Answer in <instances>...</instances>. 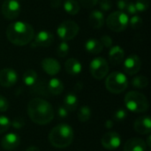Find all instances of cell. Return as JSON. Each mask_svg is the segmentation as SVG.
<instances>
[{
	"instance_id": "1",
	"label": "cell",
	"mask_w": 151,
	"mask_h": 151,
	"mask_svg": "<svg viewBox=\"0 0 151 151\" xmlns=\"http://www.w3.org/2000/svg\"><path fill=\"white\" fill-rule=\"evenodd\" d=\"M27 114L37 125H47L54 119L52 105L44 99L34 98L27 104Z\"/></svg>"
},
{
	"instance_id": "2",
	"label": "cell",
	"mask_w": 151,
	"mask_h": 151,
	"mask_svg": "<svg viewBox=\"0 0 151 151\" xmlns=\"http://www.w3.org/2000/svg\"><path fill=\"white\" fill-rule=\"evenodd\" d=\"M6 37L11 43L16 46H24L32 42L35 37V30L27 22L15 21L8 25Z\"/></svg>"
},
{
	"instance_id": "3",
	"label": "cell",
	"mask_w": 151,
	"mask_h": 151,
	"mask_svg": "<svg viewBox=\"0 0 151 151\" xmlns=\"http://www.w3.org/2000/svg\"><path fill=\"white\" fill-rule=\"evenodd\" d=\"M74 133L72 127L67 124H59L52 128L49 134L50 144L57 149H65L71 145Z\"/></svg>"
},
{
	"instance_id": "4",
	"label": "cell",
	"mask_w": 151,
	"mask_h": 151,
	"mask_svg": "<svg viewBox=\"0 0 151 151\" xmlns=\"http://www.w3.org/2000/svg\"><path fill=\"white\" fill-rule=\"evenodd\" d=\"M126 107L135 113H142L149 110L147 97L138 91H130L125 96Z\"/></svg>"
},
{
	"instance_id": "5",
	"label": "cell",
	"mask_w": 151,
	"mask_h": 151,
	"mask_svg": "<svg viewBox=\"0 0 151 151\" xmlns=\"http://www.w3.org/2000/svg\"><path fill=\"white\" fill-rule=\"evenodd\" d=\"M128 81L127 76L120 72L110 73L105 81L106 89L112 94H120L127 88Z\"/></svg>"
},
{
	"instance_id": "6",
	"label": "cell",
	"mask_w": 151,
	"mask_h": 151,
	"mask_svg": "<svg viewBox=\"0 0 151 151\" xmlns=\"http://www.w3.org/2000/svg\"><path fill=\"white\" fill-rule=\"evenodd\" d=\"M107 27L112 32L119 33L127 27L129 24L128 15L123 12H111L105 20Z\"/></svg>"
},
{
	"instance_id": "7",
	"label": "cell",
	"mask_w": 151,
	"mask_h": 151,
	"mask_svg": "<svg viewBox=\"0 0 151 151\" xmlns=\"http://www.w3.org/2000/svg\"><path fill=\"white\" fill-rule=\"evenodd\" d=\"M80 31L78 24L71 19L64 20L59 24L57 29V34L58 37L63 42H67L75 38Z\"/></svg>"
},
{
	"instance_id": "8",
	"label": "cell",
	"mask_w": 151,
	"mask_h": 151,
	"mask_svg": "<svg viewBox=\"0 0 151 151\" xmlns=\"http://www.w3.org/2000/svg\"><path fill=\"white\" fill-rule=\"evenodd\" d=\"M89 70L91 75L95 79L102 80L107 76L110 68H109V64L105 58L97 57L91 61L89 65Z\"/></svg>"
},
{
	"instance_id": "9",
	"label": "cell",
	"mask_w": 151,
	"mask_h": 151,
	"mask_svg": "<svg viewBox=\"0 0 151 151\" xmlns=\"http://www.w3.org/2000/svg\"><path fill=\"white\" fill-rule=\"evenodd\" d=\"M20 4L18 0H4L1 7L2 15L8 20L17 19L20 13Z\"/></svg>"
},
{
	"instance_id": "10",
	"label": "cell",
	"mask_w": 151,
	"mask_h": 151,
	"mask_svg": "<svg viewBox=\"0 0 151 151\" xmlns=\"http://www.w3.org/2000/svg\"><path fill=\"white\" fill-rule=\"evenodd\" d=\"M141 66H142V61L140 58L135 54L128 56L125 59L123 64L124 72L128 75H134L138 73L139 71L141 70Z\"/></svg>"
},
{
	"instance_id": "11",
	"label": "cell",
	"mask_w": 151,
	"mask_h": 151,
	"mask_svg": "<svg viewBox=\"0 0 151 151\" xmlns=\"http://www.w3.org/2000/svg\"><path fill=\"white\" fill-rule=\"evenodd\" d=\"M101 144L106 150H114L121 144L120 135L116 132H108L103 135L101 139Z\"/></svg>"
},
{
	"instance_id": "12",
	"label": "cell",
	"mask_w": 151,
	"mask_h": 151,
	"mask_svg": "<svg viewBox=\"0 0 151 151\" xmlns=\"http://www.w3.org/2000/svg\"><path fill=\"white\" fill-rule=\"evenodd\" d=\"M18 81V74L12 68H4L0 71V85L4 88L13 86Z\"/></svg>"
},
{
	"instance_id": "13",
	"label": "cell",
	"mask_w": 151,
	"mask_h": 151,
	"mask_svg": "<svg viewBox=\"0 0 151 151\" xmlns=\"http://www.w3.org/2000/svg\"><path fill=\"white\" fill-rule=\"evenodd\" d=\"M20 143V138L19 134L15 133H9L5 134L1 140V146L4 150L11 151L19 147Z\"/></svg>"
},
{
	"instance_id": "14",
	"label": "cell",
	"mask_w": 151,
	"mask_h": 151,
	"mask_svg": "<svg viewBox=\"0 0 151 151\" xmlns=\"http://www.w3.org/2000/svg\"><path fill=\"white\" fill-rule=\"evenodd\" d=\"M41 65L42 70L50 76L57 75L61 70V65L59 62L55 58H44L42 59Z\"/></svg>"
},
{
	"instance_id": "15",
	"label": "cell",
	"mask_w": 151,
	"mask_h": 151,
	"mask_svg": "<svg viewBox=\"0 0 151 151\" xmlns=\"http://www.w3.org/2000/svg\"><path fill=\"white\" fill-rule=\"evenodd\" d=\"M135 132L140 134H150L151 132V119L150 116L145 115L139 117L134 125Z\"/></svg>"
},
{
	"instance_id": "16",
	"label": "cell",
	"mask_w": 151,
	"mask_h": 151,
	"mask_svg": "<svg viewBox=\"0 0 151 151\" xmlns=\"http://www.w3.org/2000/svg\"><path fill=\"white\" fill-rule=\"evenodd\" d=\"M35 38V43L40 47H49L54 42V35L49 31L42 30L36 34Z\"/></svg>"
},
{
	"instance_id": "17",
	"label": "cell",
	"mask_w": 151,
	"mask_h": 151,
	"mask_svg": "<svg viewBox=\"0 0 151 151\" xmlns=\"http://www.w3.org/2000/svg\"><path fill=\"white\" fill-rule=\"evenodd\" d=\"M125 57V51L124 50L119 46H111L109 50V61L113 65H119L121 64L124 60Z\"/></svg>"
},
{
	"instance_id": "18",
	"label": "cell",
	"mask_w": 151,
	"mask_h": 151,
	"mask_svg": "<svg viewBox=\"0 0 151 151\" xmlns=\"http://www.w3.org/2000/svg\"><path fill=\"white\" fill-rule=\"evenodd\" d=\"M147 145L142 139L131 138L124 145V151H146Z\"/></svg>"
},
{
	"instance_id": "19",
	"label": "cell",
	"mask_w": 151,
	"mask_h": 151,
	"mask_svg": "<svg viewBox=\"0 0 151 151\" xmlns=\"http://www.w3.org/2000/svg\"><path fill=\"white\" fill-rule=\"evenodd\" d=\"M104 15L101 11L95 10L88 16V23L94 29H100L104 24Z\"/></svg>"
},
{
	"instance_id": "20",
	"label": "cell",
	"mask_w": 151,
	"mask_h": 151,
	"mask_svg": "<svg viewBox=\"0 0 151 151\" xmlns=\"http://www.w3.org/2000/svg\"><path fill=\"white\" fill-rule=\"evenodd\" d=\"M65 69L70 75H78L81 73L82 65L76 58H69L65 63Z\"/></svg>"
},
{
	"instance_id": "21",
	"label": "cell",
	"mask_w": 151,
	"mask_h": 151,
	"mask_svg": "<svg viewBox=\"0 0 151 151\" xmlns=\"http://www.w3.org/2000/svg\"><path fill=\"white\" fill-rule=\"evenodd\" d=\"M47 89L49 94H51L53 96H58L64 90V84L59 79L52 78L47 83Z\"/></svg>"
},
{
	"instance_id": "22",
	"label": "cell",
	"mask_w": 151,
	"mask_h": 151,
	"mask_svg": "<svg viewBox=\"0 0 151 151\" xmlns=\"http://www.w3.org/2000/svg\"><path fill=\"white\" fill-rule=\"evenodd\" d=\"M85 49L91 54H99L103 51L104 46L101 42L97 39H88L85 43Z\"/></svg>"
},
{
	"instance_id": "23",
	"label": "cell",
	"mask_w": 151,
	"mask_h": 151,
	"mask_svg": "<svg viewBox=\"0 0 151 151\" xmlns=\"http://www.w3.org/2000/svg\"><path fill=\"white\" fill-rule=\"evenodd\" d=\"M79 104L78 97L76 95L73 93H69L67 94L65 98H64V107L68 111H73L77 109Z\"/></svg>"
},
{
	"instance_id": "24",
	"label": "cell",
	"mask_w": 151,
	"mask_h": 151,
	"mask_svg": "<svg viewBox=\"0 0 151 151\" xmlns=\"http://www.w3.org/2000/svg\"><path fill=\"white\" fill-rule=\"evenodd\" d=\"M38 81V75L33 69L27 70L23 74V82L27 87H33Z\"/></svg>"
},
{
	"instance_id": "25",
	"label": "cell",
	"mask_w": 151,
	"mask_h": 151,
	"mask_svg": "<svg viewBox=\"0 0 151 151\" xmlns=\"http://www.w3.org/2000/svg\"><path fill=\"white\" fill-rule=\"evenodd\" d=\"M64 10L70 15H76L81 9L80 4L76 0H65L63 4Z\"/></svg>"
},
{
	"instance_id": "26",
	"label": "cell",
	"mask_w": 151,
	"mask_h": 151,
	"mask_svg": "<svg viewBox=\"0 0 151 151\" xmlns=\"http://www.w3.org/2000/svg\"><path fill=\"white\" fill-rule=\"evenodd\" d=\"M91 115H92L91 109L88 105L81 106L78 111V119L81 122L85 123V122L88 121L91 118Z\"/></svg>"
},
{
	"instance_id": "27",
	"label": "cell",
	"mask_w": 151,
	"mask_h": 151,
	"mask_svg": "<svg viewBox=\"0 0 151 151\" xmlns=\"http://www.w3.org/2000/svg\"><path fill=\"white\" fill-rule=\"evenodd\" d=\"M132 85L134 88H138V89H143L146 88L149 85V80L146 76L143 75H139L134 77L132 80Z\"/></svg>"
},
{
	"instance_id": "28",
	"label": "cell",
	"mask_w": 151,
	"mask_h": 151,
	"mask_svg": "<svg viewBox=\"0 0 151 151\" xmlns=\"http://www.w3.org/2000/svg\"><path fill=\"white\" fill-rule=\"evenodd\" d=\"M69 45L66 42H62L58 44V49H57V54L58 56L61 58H65L68 55L69 53Z\"/></svg>"
},
{
	"instance_id": "29",
	"label": "cell",
	"mask_w": 151,
	"mask_h": 151,
	"mask_svg": "<svg viewBox=\"0 0 151 151\" xmlns=\"http://www.w3.org/2000/svg\"><path fill=\"white\" fill-rule=\"evenodd\" d=\"M11 127V120L4 115H0V134L5 133Z\"/></svg>"
},
{
	"instance_id": "30",
	"label": "cell",
	"mask_w": 151,
	"mask_h": 151,
	"mask_svg": "<svg viewBox=\"0 0 151 151\" xmlns=\"http://www.w3.org/2000/svg\"><path fill=\"white\" fill-rule=\"evenodd\" d=\"M142 23H143L142 19L140 16H138V15H134V16L129 19V24H128V25H130L131 27H132L133 29H139V28L142 27Z\"/></svg>"
},
{
	"instance_id": "31",
	"label": "cell",
	"mask_w": 151,
	"mask_h": 151,
	"mask_svg": "<svg viewBox=\"0 0 151 151\" xmlns=\"http://www.w3.org/2000/svg\"><path fill=\"white\" fill-rule=\"evenodd\" d=\"M135 8L137 12H142L149 9L150 7V0H136L134 3Z\"/></svg>"
},
{
	"instance_id": "32",
	"label": "cell",
	"mask_w": 151,
	"mask_h": 151,
	"mask_svg": "<svg viewBox=\"0 0 151 151\" xmlns=\"http://www.w3.org/2000/svg\"><path fill=\"white\" fill-rule=\"evenodd\" d=\"M127 117V112L125 109L123 108H119V110H117L115 112H114V115H113V118H114V120H116L117 122H121V121H124Z\"/></svg>"
},
{
	"instance_id": "33",
	"label": "cell",
	"mask_w": 151,
	"mask_h": 151,
	"mask_svg": "<svg viewBox=\"0 0 151 151\" xmlns=\"http://www.w3.org/2000/svg\"><path fill=\"white\" fill-rule=\"evenodd\" d=\"M99 0H79L80 4L86 8V9H91L94 6H96L98 4Z\"/></svg>"
},
{
	"instance_id": "34",
	"label": "cell",
	"mask_w": 151,
	"mask_h": 151,
	"mask_svg": "<svg viewBox=\"0 0 151 151\" xmlns=\"http://www.w3.org/2000/svg\"><path fill=\"white\" fill-rule=\"evenodd\" d=\"M99 41L101 42V43L103 44V46L105 47V48H111V47L112 46V43H113L112 38H111L110 35H103V36L100 38Z\"/></svg>"
},
{
	"instance_id": "35",
	"label": "cell",
	"mask_w": 151,
	"mask_h": 151,
	"mask_svg": "<svg viewBox=\"0 0 151 151\" xmlns=\"http://www.w3.org/2000/svg\"><path fill=\"white\" fill-rule=\"evenodd\" d=\"M98 3H99L100 8L104 12H108L112 8L111 0H100V1H98Z\"/></svg>"
},
{
	"instance_id": "36",
	"label": "cell",
	"mask_w": 151,
	"mask_h": 151,
	"mask_svg": "<svg viewBox=\"0 0 151 151\" xmlns=\"http://www.w3.org/2000/svg\"><path fill=\"white\" fill-rule=\"evenodd\" d=\"M11 126H12L15 129H20L25 126V121L22 118H17L11 122Z\"/></svg>"
},
{
	"instance_id": "37",
	"label": "cell",
	"mask_w": 151,
	"mask_h": 151,
	"mask_svg": "<svg viewBox=\"0 0 151 151\" xmlns=\"http://www.w3.org/2000/svg\"><path fill=\"white\" fill-rule=\"evenodd\" d=\"M9 108V103L8 100L0 95V112H5Z\"/></svg>"
},
{
	"instance_id": "38",
	"label": "cell",
	"mask_w": 151,
	"mask_h": 151,
	"mask_svg": "<svg viewBox=\"0 0 151 151\" xmlns=\"http://www.w3.org/2000/svg\"><path fill=\"white\" fill-rule=\"evenodd\" d=\"M126 10H127V13L130 14V15H135V13L137 12V10L135 8L134 3H133V2H128Z\"/></svg>"
},
{
	"instance_id": "39",
	"label": "cell",
	"mask_w": 151,
	"mask_h": 151,
	"mask_svg": "<svg viewBox=\"0 0 151 151\" xmlns=\"http://www.w3.org/2000/svg\"><path fill=\"white\" fill-rule=\"evenodd\" d=\"M68 111L64 107V106H60L58 107V118L60 119H65L68 116Z\"/></svg>"
},
{
	"instance_id": "40",
	"label": "cell",
	"mask_w": 151,
	"mask_h": 151,
	"mask_svg": "<svg viewBox=\"0 0 151 151\" xmlns=\"http://www.w3.org/2000/svg\"><path fill=\"white\" fill-rule=\"evenodd\" d=\"M127 4H128V0H117V5L120 11L126 10Z\"/></svg>"
},
{
	"instance_id": "41",
	"label": "cell",
	"mask_w": 151,
	"mask_h": 151,
	"mask_svg": "<svg viewBox=\"0 0 151 151\" xmlns=\"http://www.w3.org/2000/svg\"><path fill=\"white\" fill-rule=\"evenodd\" d=\"M50 5H51V7H54V8L59 7L61 5V0H51Z\"/></svg>"
},
{
	"instance_id": "42",
	"label": "cell",
	"mask_w": 151,
	"mask_h": 151,
	"mask_svg": "<svg viewBox=\"0 0 151 151\" xmlns=\"http://www.w3.org/2000/svg\"><path fill=\"white\" fill-rule=\"evenodd\" d=\"M113 126H114V123H113V121H112V120H107V121L105 122V127H106L107 129H111V128H112V127H113Z\"/></svg>"
},
{
	"instance_id": "43",
	"label": "cell",
	"mask_w": 151,
	"mask_h": 151,
	"mask_svg": "<svg viewBox=\"0 0 151 151\" xmlns=\"http://www.w3.org/2000/svg\"><path fill=\"white\" fill-rule=\"evenodd\" d=\"M150 140H151V135L150 134L148 137H147V142H145V143H146V145L149 147V148H150L151 147V142H150Z\"/></svg>"
},
{
	"instance_id": "44",
	"label": "cell",
	"mask_w": 151,
	"mask_h": 151,
	"mask_svg": "<svg viewBox=\"0 0 151 151\" xmlns=\"http://www.w3.org/2000/svg\"><path fill=\"white\" fill-rule=\"evenodd\" d=\"M26 151H40V150L36 147H29L28 149H27Z\"/></svg>"
}]
</instances>
